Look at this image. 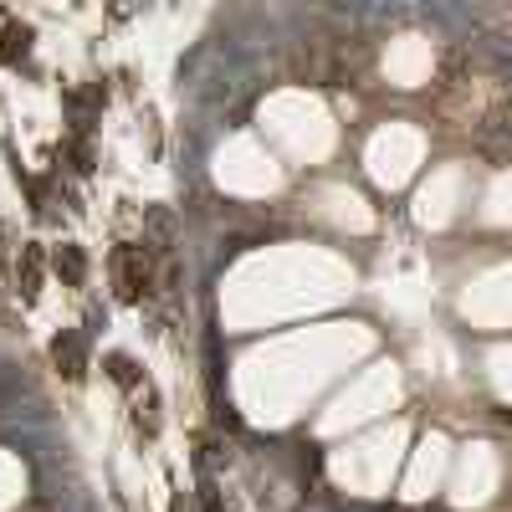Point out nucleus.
<instances>
[{
    "mask_svg": "<svg viewBox=\"0 0 512 512\" xmlns=\"http://www.w3.org/2000/svg\"><path fill=\"white\" fill-rule=\"evenodd\" d=\"M507 113H512L507 88H502L497 77H482V72L456 77L451 88L441 93V103H436V118H441L446 128H456V134L477 139V144H487V139L502 134V128H507Z\"/></svg>",
    "mask_w": 512,
    "mask_h": 512,
    "instance_id": "obj_1",
    "label": "nucleus"
},
{
    "mask_svg": "<svg viewBox=\"0 0 512 512\" xmlns=\"http://www.w3.org/2000/svg\"><path fill=\"white\" fill-rule=\"evenodd\" d=\"M113 292H118V303H144V297L159 287V272H154V251L149 246H118L113 251Z\"/></svg>",
    "mask_w": 512,
    "mask_h": 512,
    "instance_id": "obj_2",
    "label": "nucleus"
},
{
    "mask_svg": "<svg viewBox=\"0 0 512 512\" xmlns=\"http://www.w3.org/2000/svg\"><path fill=\"white\" fill-rule=\"evenodd\" d=\"M52 364L67 384H77L82 374H88V349H82V333H57L52 338Z\"/></svg>",
    "mask_w": 512,
    "mask_h": 512,
    "instance_id": "obj_3",
    "label": "nucleus"
},
{
    "mask_svg": "<svg viewBox=\"0 0 512 512\" xmlns=\"http://www.w3.org/2000/svg\"><path fill=\"white\" fill-rule=\"evenodd\" d=\"M41 246H21V256H16V292L26 297V303H36L41 297Z\"/></svg>",
    "mask_w": 512,
    "mask_h": 512,
    "instance_id": "obj_4",
    "label": "nucleus"
},
{
    "mask_svg": "<svg viewBox=\"0 0 512 512\" xmlns=\"http://www.w3.org/2000/svg\"><path fill=\"white\" fill-rule=\"evenodd\" d=\"M52 267H57V277H62L67 287H82V277H88V256H82V246L62 241L57 256H52Z\"/></svg>",
    "mask_w": 512,
    "mask_h": 512,
    "instance_id": "obj_5",
    "label": "nucleus"
},
{
    "mask_svg": "<svg viewBox=\"0 0 512 512\" xmlns=\"http://www.w3.org/2000/svg\"><path fill=\"white\" fill-rule=\"evenodd\" d=\"M26 47H31V31H26V26L0 31V62H16V57H26Z\"/></svg>",
    "mask_w": 512,
    "mask_h": 512,
    "instance_id": "obj_6",
    "label": "nucleus"
},
{
    "mask_svg": "<svg viewBox=\"0 0 512 512\" xmlns=\"http://www.w3.org/2000/svg\"><path fill=\"white\" fill-rule=\"evenodd\" d=\"M108 374L123 384V390H134V384H139V369H134V359H128V354H108Z\"/></svg>",
    "mask_w": 512,
    "mask_h": 512,
    "instance_id": "obj_7",
    "label": "nucleus"
},
{
    "mask_svg": "<svg viewBox=\"0 0 512 512\" xmlns=\"http://www.w3.org/2000/svg\"><path fill=\"white\" fill-rule=\"evenodd\" d=\"M205 512H221V497L210 492V487H205Z\"/></svg>",
    "mask_w": 512,
    "mask_h": 512,
    "instance_id": "obj_8",
    "label": "nucleus"
}]
</instances>
